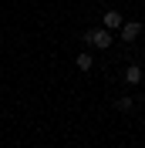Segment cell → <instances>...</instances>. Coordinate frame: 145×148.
<instances>
[{
  "label": "cell",
  "mask_w": 145,
  "mask_h": 148,
  "mask_svg": "<svg viewBox=\"0 0 145 148\" xmlns=\"http://www.w3.org/2000/svg\"><path fill=\"white\" fill-rule=\"evenodd\" d=\"M115 108H118V111H132V108H135V98H128V94H122V98L115 101Z\"/></svg>",
  "instance_id": "8992f818"
},
{
  "label": "cell",
  "mask_w": 145,
  "mask_h": 148,
  "mask_svg": "<svg viewBox=\"0 0 145 148\" xmlns=\"http://www.w3.org/2000/svg\"><path fill=\"white\" fill-rule=\"evenodd\" d=\"M122 40H125V44H132V40H135L138 34H142V24H138V20H122Z\"/></svg>",
  "instance_id": "7a4b0ae2"
},
{
  "label": "cell",
  "mask_w": 145,
  "mask_h": 148,
  "mask_svg": "<svg viewBox=\"0 0 145 148\" xmlns=\"http://www.w3.org/2000/svg\"><path fill=\"white\" fill-rule=\"evenodd\" d=\"M142 3H145V0H142Z\"/></svg>",
  "instance_id": "52a82bcc"
},
{
  "label": "cell",
  "mask_w": 145,
  "mask_h": 148,
  "mask_svg": "<svg viewBox=\"0 0 145 148\" xmlns=\"http://www.w3.org/2000/svg\"><path fill=\"white\" fill-rule=\"evenodd\" d=\"M91 64H95V57H91V54H88V51H81V54L74 57V67H78V71H84V74H88V71H91Z\"/></svg>",
  "instance_id": "5b68a950"
},
{
  "label": "cell",
  "mask_w": 145,
  "mask_h": 148,
  "mask_svg": "<svg viewBox=\"0 0 145 148\" xmlns=\"http://www.w3.org/2000/svg\"><path fill=\"white\" fill-rule=\"evenodd\" d=\"M101 27L118 30V27H122V14H118V10H105V17H101Z\"/></svg>",
  "instance_id": "277c9868"
},
{
  "label": "cell",
  "mask_w": 145,
  "mask_h": 148,
  "mask_svg": "<svg viewBox=\"0 0 145 148\" xmlns=\"http://www.w3.org/2000/svg\"><path fill=\"white\" fill-rule=\"evenodd\" d=\"M84 44H88V47H98V51H108V47H111V30H108V27H91V30H84Z\"/></svg>",
  "instance_id": "6da1fadb"
},
{
  "label": "cell",
  "mask_w": 145,
  "mask_h": 148,
  "mask_svg": "<svg viewBox=\"0 0 145 148\" xmlns=\"http://www.w3.org/2000/svg\"><path fill=\"white\" fill-rule=\"evenodd\" d=\"M122 81H125V84H142V81H145V71H142L138 64H128L125 74H122Z\"/></svg>",
  "instance_id": "3957f363"
}]
</instances>
